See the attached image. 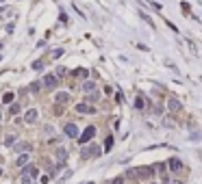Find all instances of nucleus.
<instances>
[{"mask_svg":"<svg viewBox=\"0 0 202 184\" xmlns=\"http://www.w3.org/2000/svg\"><path fill=\"white\" fill-rule=\"evenodd\" d=\"M94 134H96V128H94V126H89L87 130H85V132H83V134L78 136V143H87V141H89Z\"/></svg>","mask_w":202,"mask_h":184,"instance_id":"obj_1","label":"nucleus"},{"mask_svg":"<svg viewBox=\"0 0 202 184\" xmlns=\"http://www.w3.org/2000/svg\"><path fill=\"white\" fill-rule=\"evenodd\" d=\"M63 132H65L70 139H76V136H78V128H76V124H68L65 128H63Z\"/></svg>","mask_w":202,"mask_h":184,"instance_id":"obj_2","label":"nucleus"},{"mask_svg":"<svg viewBox=\"0 0 202 184\" xmlns=\"http://www.w3.org/2000/svg\"><path fill=\"white\" fill-rule=\"evenodd\" d=\"M24 121H26V124H35V121H37V110L29 108V110L24 113Z\"/></svg>","mask_w":202,"mask_h":184,"instance_id":"obj_3","label":"nucleus"},{"mask_svg":"<svg viewBox=\"0 0 202 184\" xmlns=\"http://www.w3.org/2000/svg\"><path fill=\"white\" fill-rule=\"evenodd\" d=\"M167 167H170L172 171H180L182 162H180V158H176V156H174V158H170V160H167Z\"/></svg>","mask_w":202,"mask_h":184,"instance_id":"obj_4","label":"nucleus"},{"mask_svg":"<svg viewBox=\"0 0 202 184\" xmlns=\"http://www.w3.org/2000/svg\"><path fill=\"white\" fill-rule=\"evenodd\" d=\"M167 108L172 110V113H176V110H180V102H178L176 98H170L167 100Z\"/></svg>","mask_w":202,"mask_h":184,"instance_id":"obj_5","label":"nucleus"},{"mask_svg":"<svg viewBox=\"0 0 202 184\" xmlns=\"http://www.w3.org/2000/svg\"><path fill=\"white\" fill-rule=\"evenodd\" d=\"M44 85L48 87V89H52L54 85H57V76H52V74H48V76L44 78Z\"/></svg>","mask_w":202,"mask_h":184,"instance_id":"obj_6","label":"nucleus"},{"mask_svg":"<svg viewBox=\"0 0 202 184\" xmlns=\"http://www.w3.org/2000/svg\"><path fill=\"white\" fill-rule=\"evenodd\" d=\"M54 100H57L59 104H65V102H70V93H65V91H61V93H57V95H54Z\"/></svg>","mask_w":202,"mask_h":184,"instance_id":"obj_7","label":"nucleus"},{"mask_svg":"<svg viewBox=\"0 0 202 184\" xmlns=\"http://www.w3.org/2000/svg\"><path fill=\"white\" fill-rule=\"evenodd\" d=\"M154 173V169H148V167H141V169H137V176L139 178H150Z\"/></svg>","mask_w":202,"mask_h":184,"instance_id":"obj_8","label":"nucleus"},{"mask_svg":"<svg viewBox=\"0 0 202 184\" xmlns=\"http://www.w3.org/2000/svg\"><path fill=\"white\" fill-rule=\"evenodd\" d=\"M83 89H85V93H96V82H91V80H85V85H83Z\"/></svg>","mask_w":202,"mask_h":184,"instance_id":"obj_9","label":"nucleus"},{"mask_svg":"<svg viewBox=\"0 0 202 184\" xmlns=\"http://www.w3.org/2000/svg\"><path fill=\"white\" fill-rule=\"evenodd\" d=\"M76 110H78V113H91V115H96V110L91 108V106H87V104H76Z\"/></svg>","mask_w":202,"mask_h":184,"instance_id":"obj_10","label":"nucleus"},{"mask_svg":"<svg viewBox=\"0 0 202 184\" xmlns=\"http://www.w3.org/2000/svg\"><path fill=\"white\" fill-rule=\"evenodd\" d=\"M65 156H68L65 147H59V152H57V158H59V162H61V165H63V160H65Z\"/></svg>","mask_w":202,"mask_h":184,"instance_id":"obj_11","label":"nucleus"},{"mask_svg":"<svg viewBox=\"0 0 202 184\" xmlns=\"http://www.w3.org/2000/svg\"><path fill=\"white\" fill-rule=\"evenodd\" d=\"M26 162H29V154H26V152H24V154L20 156V158H17V167H24V165H26Z\"/></svg>","mask_w":202,"mask_h":184,"instance_id":"obj_12","label":"nucleus"},{"mask_svg":"<svg viewBox=\"0 0 202 184\" xmlns=\"http://www.w3.org/2000/svg\"><path fill=\"white\" fill-rule=\"evenodd\" d=\"M104 147H107V152H111V147H113V136H107V141H104Z\"/></svg>","mask_w":202,"mask_h":184,"instance_id":"obj_13","label":"nucleus"},{"mask_svg":"<svg viewBox=\"0 0 202 184\" xmlns=\"http://www.w3.org/2000/svg\"><path fill=\"white\" fill-rule=\"evenodd\" d=\"M26 150H29L26 143H15V152H26Z\"/></svg>","mask_w":202,"mask_h":184,"instance_id":"obj_14","label":"nucleus"},{"mask_svg":"<svg viewBox=\"0 0 202 184\" xmlns=\"http://www.w3.org/2000/svg\"><path fill=\"white\" fill-rule=\"evenodd\" d=\"M2 102H5V104H11V102H13V93H5V95H2Z\"/></svg>","mask_w":202,"mask_h":184,"instance_id":"obj_15","label":"nucleus"},{"mask_svg":"<svg viewBox=\"0 0 202 184\" xmlns=\"http://www.w3.org/2000/svg\"><path fill=\"white\" fill-rule=\"evenodd\" d=\"M26 173H29V176H37V169H35V165H29V167H26Z\"/></svg>","mask_w":202,"mask_h":184,"instance_id":"obj_16","label":"nucleus"},{"mask_svg":"<svg viewBox=\"0 0 202 184\" xmlns=\"http://www.w3.org/2000/svg\"><path fill=\"white\" fill-rule=\"evenodd\" d=\"M74 74H76V76H80V78H87V76H89V74H87V69H76Z\"/></svg>","mask_w":202,"mask_h":184,"instance_id":"obj_17","label":"nucleus"},{"mask_svg":"<svg viewBox=\"0 0 202 184\" xmlns=\"http://www.w3.org/2000/svg\"><path fill=\"white\" fill-rule=\"evenodd\" d=\"M9 113H11V115L20 113V106H17V104H11V108H9Z\"/></svg>","mask_w":202,"mask_h":184,"instance_id":"obj_18","label":"nucleus"},{"mask_svg":"<svg viewBox=\"0 0 202 184\" xmlns=\"http://www.w3.org/2000/svg\"><path fill=\"white\" fill-rule=\"evenodd\" d=\"M15 143V136L11 134V136H7V139H5V145H13Z\"/></svg>","mask_w":202,"mask_h":184,"instance_id":"obj_19","label":"nucleus"},{"mask_svg":"<svg viewBox=\"0 0 202 184\" xmlns=\"http://www.w3.org/2000/svg\"><path fill=\"white\" fill-rule=\"evenodd\" d=\"M31 178H33V176H29V173L22 176V184H31Z\"/></svg>","mask_w":202,"mask_h":184,"instance_id":"obj_20","label":"nucleus"},{"mask_svg":"<svg viewBox=\"0 0 202 184\" xmlns=\"http://www.w3.org/2000/svg\"><path fill=\"white\" fill-rule=\"evenodd\" d=\"M61 54H63V50L59 48V50H54V52H52V57H54V59H57V57H61Z\"/></svg>","mask_w":202,"mask_h":184,"instance_id":"obj_21","label":"nucleus"},{"mask_svg":"<svg viewBox=\"0 0 202 184\" xmlns=\"http://www.w3.org/2000/svg\"><path fill=\"white\" fill-rule=\"evenodd\" d=\"M135 106H137V108H143V100L139 98V100H137V102H135Z\"/></svg>","mask_w":202,"mask_h":184,"instance_id":"obj_22","label":"nucleus"},{"mask_svg":"<svg viewBox=\"0 0 202 184\" xmlns=\"http://www.w3.org/2000/svg\"><path fill=\"white\" fill-rule=\"evenodd\" d=\"M113 184H124V178H122V176H120V178H115V180H113Z\"/></svg>","mask_w":202,"mask_h":184,"instance_id":"obj_23","label":"nucleus"},{"mask_svg":"<svg viewBox=\"0 0 202 184\" xmlns=\"http://www.w3.org/2000/svg\"><path fill=\"white\" fill-rule=\"evenodd\" d=\"M172 184H182V182H172Z\"/></svg>","mask_w":202,"mask_h":184,"instance_id":"obj_24","label":"nucleus"},{"mask_svg":"<svg viewBox=\"0 0 202 184\" xmlns=\"http://www.w3.org/2000/svg\"><path fill=\"white\" fill-rule=\"evenodd\" d=\"M83 184H91V182H83Z\"/></svg>","mask_w":202,"mask_h":184,"instance_id":"obj_25","label":"nucleus"},{"mask_svg":"<svg viewBox=\"0 0 202 184\" xmlns=\"http://www.w3.org/2000/svg\"><path fill=\"white\" fill-rule=\"evenodd\" d=\"M0 119H2V113H0Z\"/></svg>","mask_w":202,"mask_h":184,"instance_id":"obj_26","label":"nucleus"},{"mask_svg":"<svg viewBox=\"0 0 202 184\" xmlns=\"http://www.w3.org/2000/svg\"><path fill=\"white\" fill-rule=\"evenodd\" d=\"M150 184H154V182H150Z\"/></svg>","mask_w":202,"mask_h":184,"instance_id":"obj_27","label":"nucleus"},{"mask_svg":"<svg viewBox=\"0 0 202 184\" xmlns=\"http://www.w3.org/2000/svg\"><path fill=\"white\" fill-rule=\"evenodd\" d=\"M0 173H2V171H0Z\"/></svg>","mask_w":202,"mask_h":184,"instance_id":"obj_28","label":"nucleus"}]
</instances>
